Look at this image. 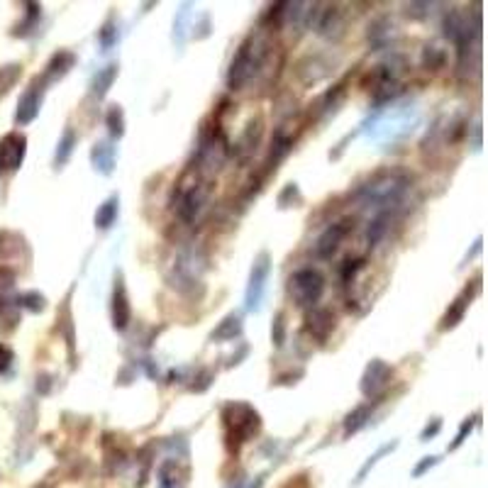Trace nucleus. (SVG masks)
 I'll use <instances>...</instances> for the list:
<instances>
[{
  "label": "nucleus",
  "mask_w": 488,
  "mask_h": 488,
  "mask_svg": "<svg viewBox=\"0 0 488 488\" xmlns=\"http://www.w3.org/2000/svg\"><path fill=\"white\" fill-rule=\"evenodd\" d=\"M471 425H474V422H471V420H466V422H464V425H462V430H459V435H457V439H454L452 449H454V447H459V444H462V442H464L466 432H471Z\"/></svg>",
  "instance_id": "nucleus-30"
},
{
  "label": "nucleus",
  "mask_w": 488,
  "mask_h": 488,
  "mask_svg": "<svg viewBox=\"0 0 488 488\" xmlns=\"http://www.w3.org/2000/svg\"><path fill=\"white\" fill-rule=\"evenodd\" d=\"M437 464V457H425V462H422L420 466H417V469H415V476H420L422 474V471H425V469H430V466H435Z\"/></svg>",
  "instance_id": "nucleus-32"
},
{
  "label": "nucleus",
  "mask_w": 488,
  "mask_h": 488,
  "mask_svg": "<svg viewBox=\"0 0 488 488\" xmlns=\"http://www.w3.org/2000/svg\"><path fill=\"white\" fill-rule=\"evenodd\" d=\"M368 417H371V405H359V408H354L344 420V435L349 437V435H354L356 430H361V427L366 425Z\"/></svg>",
  "instance_id": "nucleus-18"
},
{
  "label": "nucleus",
  "mask_w": 488,
  "mask_h": 488,
  "mask_svg": "<svg viewBox=\"0 0 488 488\" xmlns=\"http://www.w3.org/2000/svg\"><path fill=\"white\" fill-rule=\"evenodd\" d=\"M405 191V181L398 176H388V178H381V181L376 183H368L364 188L366 193V205L368 203H381V205H388L393 203V200H398L400 195Z\"/></svg>",
  "instance_id": "nucleus-6"
},
{
  "label": "nucleus",
  "mask_w": 488,
  "mask_h": 488,
  "mask_svg": "<svg viewBox=\"0 0 488 488\" xmlns=\"http://www.w3.org/2000/svg\"><path fill=\"white\" fill-rule=\"evenodd\" d=\"M76 64V57L71 52H59L52 57V62L47 64V79H62Z\"/></svg>",
  "instance_id": "nucleus-16"
},
{
  "label": "nucleus",
  "mask_w": 488,
  "mask_h": 488,
  "mask_svg": "<svg viewBox=\"0 0 488 488\" xmlns=\"http://www.w3.org/2000/svg\"><path fill=\"white\" fill-rule=\"evenodd\" d=\"M105 122H108V129H110L112 137H122V134H124V115H122L120 105H110Z\"/></svg>",
  "instance_id": "nucleus-23"
},
{
  "label": "nucleus",
  "mask_w": 488,
  "mask_h": 488,
  "mask_svg": "<svg viewBox=\"0 0 488 488\" xmlns=\"http://www.w3.org/2000/svg\"><path fill=\"white\" fill-rule=\"evenodd\" d=\"M222 422H225V437L230 452H237L240 444L259 435V430H262V417L249 403H227L222 410Z\"/></svg>",
  "instance_id": "nucleus-1"
},
{
  "label": "nucleus",
  "mask_w": 488,
  "mask_h": 488,
  "mask_svg": "<svg viewBox=\"0 0 488 488\" xmlns=\"http://www.w3.org/2000/svg\"><path fill=\"white\" fill-rule=\"evenodd\" d=\"M91 161L100 173H112V166H115V146H110L108 142H95L93 151H91Z\"/></svg>",
  "instance_id": "nucleus-13"
},
{
  "label": "nucleus",
  "mask_w": 488,
  "mask_h": 488,
  "mask_svg": "<svg viewBox=\"0 0 488 488\" xmlns=\"http://www.w3.org/2000/svg\"><path fill=\"white\" fill-rule=\"evenodd\" d=\"M352 225L349 222H337V225H330L327 230L320 235V240L315 244V254L320 259H330L335 252L339 249L342 240H344L347 235H349Z\"/></svg>",
  "instance_id": "nucleus-10"
},
{
  "label": "nucleus",
  "mask_w": 488,
  "mask_h": 488,
  "mask_svg": "<svg viewBox=\"0 0 488 488\" xmlns=\"http://www.w3.org/2000/svg\"><path fill=\"white\" fill-rule=\"evenodd\" d=\"M240 335H242V318L237 315V313H232V315H227L218 327L213 330L210 337L215 342H230V339L240 337Z\"/></svg>",
  "instance_id": "nucleus-14"
},
{
  "label": "nucleus",
  "mask_w": 488,
  "mask_h": 488,
  "mask_svg": "<svg viewBox=\"0 0 488 488\" xmlns=\"http://www.w3.org/2000/svg\"><path fill=\"white\" fill-rule=\"evenodd\" d=\"M422 62H425V66H430V69H439L444 64V54L439 52L437 47H427L425 49V57H422Z\"/></svg>",
  "instance_id": "nucleus-24"
},
{
  "label": "nucleus",
  "mask_w": 488,
  "mask_h": 488,
  "mask_svg": "<svg viewBox=\"0 0 488 488\" xmlns=\"http://www.w3.org/2000/svg\"><path fill=\"white\" fill-rule=\"evenodd\" d=\"M208 195H210V183H200V186L183 188L181 195H178V200H176V210L181 213V218L183 220H193L195 215L203 210Z\"/></svg>",
  "instance_id": "nucleus-7"
},
{
  "label": "nucleus",
  "mask_w": 488,
  "mask_h": 488,
  "mask_svg": "<svg viewBox=\"0 0 488 488\" xmlns=\"http://www.w3.org/2000/svg\"><path fill=\"white\" fill-rule=\"evenodd\" d=\"M18 306L25 308V310H30V313H42L47 306V298L37 291H27L18 298Z\"/></svg>",
  "instance_id": "nucleus-21"
},
{
  "label": "nucleus",
  "mask_w": 488,
  "mask_h": 488,
  "mask_svg": "<svg viewBox=\"0 0 488 488\" xmlns=\"http://www.w3.org/2000/svg\"><path fill=\"white\" fill-rule=\"evenodd\" d=\"M469 301H471V293L466 291L464 296H459L457 301H454L452 306H449L447 315L442 318V330H452V327H457V325L462 323L466 308H469Z\"/></svg>",
  "instance_id": "nucleus-15"
},
{
  "label": "nucleus",
  "mask_w": 488,
  "mask_h": 488,
  "mask_svg": "<svg viewBox=\"0 0 488 488\" xmlns=\"http://www.w3.org/2000/svg\"><path fill=\"white\" fill-rule=\"evenodd\" d=\"M393 447H395V444H388V447H381V449H378V452H376V454H373V457H371V462H368V464L364 466V469H361V471H359V481H361V479H364V476H366V471H368V469H371V466H373V464H376V462H378V457H383V454H386V452H388V449H393Z\"/></svg>",
  "instance_id": "nucleus-28"
},
{
  "label": "nucleus",
  "mask_w": 488,
  "mask_h": 488,
  "mask_svg": "<svg viewBox=\"0 0 488 488\" xmlns=\"http://www.w3.org/2000/svg\"><path fill=\"white\" fill-rule=\"evenodd\" d=\"M40 105H42V86H40V79H37L35 83L25 91L18 103V112H15L18 124H30L35 120V117L40 115Z\"/></svg>",
  "instance_id": "nucleus-9"
},
{
  "label": "nucleus",
  "mask_w": 488,
  "mask_h": 488,
  "mask_svg": "<svg viewBox=\"0 0 488 488\" xmlns=\"http://www.w3.org/2000/svg\"><path fill=\"white\" fill-rule=\"evenodd\" d=\"M117 205H120L117 195L108 198L105 203L98 208V213H95V227H100V230H108V227H110L112 222L117 220Z\"/></svg>",
  "instance_id": "nucleus-17"
},
{
  "label": "nucleus",
  "mask_w": 488,
  "mask_h": 488,
  "mask_svg": "<svg viewBox=\"0 0 488 488\" xmlns=\"http://www.w3.org/2000/svg\"><path fill=\"white\" fill-rule=\"evenodd\" d=\"M306 323H308V332L320 342L327 339L330 332L335 330V315L330 310H325V308H318V310L308 313Z\"/></svg>",
  "instance_id": "nucleus-11"
},
{
  "label": "nucleus",
  "mask_w": 488,
  "mask_h": 488,
  "mask_svg": "<svg viewBox=\"0 0 488 488\" xmlns=\"http://www.w3.org/2000/svg\"><path fill=\"white\" fill-rule=\"evenodd\" d=\"M269 274H271V257L267 252H262L257 257V262H254L252 274H249V284H247V308L249 310H259V306H262Z\"/></svg>",
  "instance_id": "nucleus-4"
},
{
  "label": "nucleus",
  "mask_w": 488,
  "mask_h": 488,
  "mask_svg": "<svg viewBox=\"0 0 488 488\" xmlns=\"http://www.w3.org/2000/svg\"><path fill=\"white\" fill-rule=\"evenodd\" d=\"M13 286H15V274L3 267L0 269V298H3L8 291H13Z\"/></svg>",
  "instance_id": "nucleus-25"
},
{
  "label": "nucleus",
  "mask_w": 488,
  "mask_h": 488,
  "mask_svg": "<svg viewBox=\"0 0 488 488\" xmlns=\"http://www.w3.org/2000/svg\"><path fill=\"white\" fill-rule=\"evenodd\" d=\"M264 62V47L259 45L257 37L244 40V45L237 49L235 59L230 64V74H227V86L232 91H240L242 86H247L252 81V76L259 71Z\"/></svg>",
  "instance_id": "nucleus-2"
},
{
  "label": "nucleus",
  "mask_w": 488,
  "mask_h": 488,
  "mask_svg": "<svg viewBox=\"0 0 488 488\" xmlns=\"http://www.w3.org/2000/svg\"><path fill=\"white\" fill-rule=\"evenodd\" d=\"M439 427H442V422H439V420H435V422H432V427L427 425L425 430H422V439H427V437L437 435V432H439Z\"/></svg>",
  "instance_id": "nucleus-31"
},
{
  "label": "nucleus",
  "mask_w": 488,
  "mask_h": 488,
  "mask_svg": "<svg viewBox=\"0 0 488 488\" xmlns=\"http://www.w3.org/2000/svg\"><path fill=\"white\" fill-rule=\"evenodd\" d=\"M27 154V137L20 132H8L0 139V173H13L23 166Z\"/></svg>",
  "instance_id": "nucleus-5"
},
{
  "label": "nucleus",
  "mask_w": 488,
  "mask_h": 488,
  "mask_svg": "<svg viewBox=\"0 0 488 488\" xmlns=\"http://www.w3.org/2000/svg\"><path fill=\"white\" fill-rule=\"evenodd\" d=\"M23 74V66L20 64H10V66H0V95L8 93L15 86V81Z\"/></svg>",
  "instance_id": "nucleus-22"
},
{
  "label": "nucleus",
  "mask_w": 488,
  "mask_h": 488,
  "mask_svg": "<svg viewBox=\"0 0 488 488\" xmlns=\"http://www.w3.org/2000/svg\"><path fill=\"white\" fill-rule=\"evenodd\" d=\"M10 361H13V352H10L5 344H0V373L10 366Z\"/></svg>",
  "instance_id": "nucleus-29"
},
{
  "label": "nucleus",
  "mask_w": 488,
  "mask_h": 488,
  "mask_svg": "<svg viewBox=\"0 0 488 488\" xmlns=\"http://www.w3.org/2000/svg\"><path fill=\"white\" fill-rule=\"evenodd\" d=\"M289 293L293 301H296V306L310 308L323 298L325 281L315 269H301L289 279Z\"/></svg>",
  "instance_id": "nucleus-3"
},
{
  "label": "nucleus",
  "mask_w": 488,
  "mask_h": 488,
  "mask_svg": "<svg viewBox=\"0 0 488 488\" xmlns=\"http://www.w3.org/2000/svg\"><path fill=\"white\" fill-rule=\"evenodd\" d=\"M390 378H393V368H390L386 361L373 359L371 364L366 366L364 378H361V393L368 395V398H373V395H378L383 388L388 386Z\"/></svg>",
  "instance_id": "nucleus-8"
},
{
  "label": "nucleus",
  "mask_w": 488,
  "mask_h": 488,
  "mask_svg": "<svg viewBox=\"0 0 488 488\" xmlns=\"http://www.w3.org/2000/svg\"><path fill=\"white\" fill-rule=\"evenodd\" d=\"M115 32H112V25H105L103 27V32H100V45H103V49H110L112 45H115Z\"/></svg>",
  "instance_id": "nucleus-27"
},
{
  "label": "nucleus",
  "mask_w": 488,
  "mask_h": 488,
  "mask_svg": "<svg viewBox=\"0 0 488 488\" xmlns=\"http://www.w3.org/2000/svg\"><path fill=\"white\" fill-rule=\"evenodd\" d=\"M74 144H76L74 129H66V132H64V137L59 139V149H57V156H54V166H57V169L69 161V156H71V151H74Z\"/></svg>",
  "instance_id": "nucleus-20"
},
{
  "label": "nucleus",
  "mask_w": 488,
  "mask_h": 488,
  "mask_svg": "<svg viewBox=\"0 0 488 488\" xmlns=\"http://www.w3.org/2000/svg\"><path fill=\"white\" fill-rule=\"evenodd\" d=\"M284 332H286V325H284V315H276V323H274V327H271V337H274L276 342V347H281L284 344Z\"/></svg>",
  "instance_id": "nucleus-26"
},
{
  "label": "nucleus",
  "mask_w": 488,
  "mask_h": 488,
  "mask_svg": "<svg viewBox=\"0 0 488 488\" xmlns=\"http://www.w3.org/2000/svg\"><path fill=\"white\" fill-rule=\"evenodd\" d=\"M129 303H127V291H124L122 281H117L115 291H112V327L115 330H122L129 325Z\"/></svg>",
  "instance_id": "nucleus-12"
},
{
  "label": "nucleus",
  "mask_w": 488,
  "mask_h": 488,
  "mask_svg": "<svg viewBox=\"0 0 488 488\" xmlns=\"http://www.w3.org/2000/svg\"><path fill=\"white\" fill-rule=\"evenodd\" d=\"M115 76H117V66H115V64H110V66H105L103 71H98V76L93 79V93L98 98L105 95L108 88L112 86V81H115Z\"/></svg>",
  "instance_id": "nucleus-19"
}]
</instances>
